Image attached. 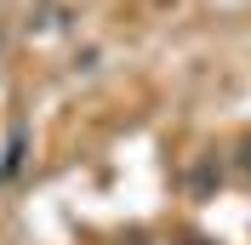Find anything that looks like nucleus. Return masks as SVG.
I'll return each instance as SVG.
<instances>
[{"label": "nucleus", "mask_w": 251, "mask_h": 245, "mask_svg": "<svg viewBox=\"0 0 251 245\" xmlns=\"http://www.w3.org/2000/svg\"><path fill=\"white\" fill-rule=\"evenodd\" d=\"M17 166H23V131L12 137V148H6V160H0V177H17Z\"/></svg>", "instance_id": "nucleus-1"}]
</instances>
